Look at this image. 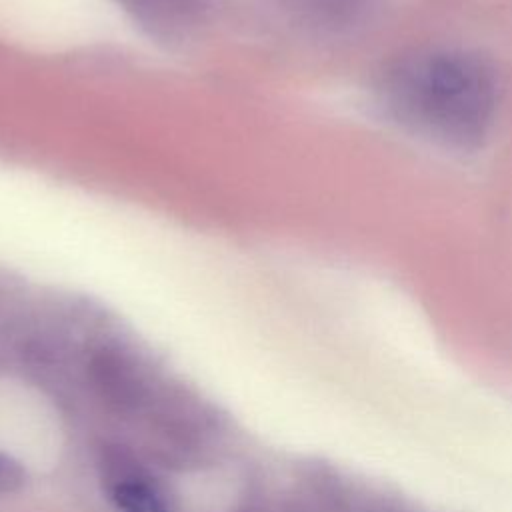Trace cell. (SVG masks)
Here are the masks:
<instances>
[{
    "label": "cell",
    "mask_w": 512,
    "mask_h": 512,
    "mask_svg": "<svg viewBox=\"0 0 512 512\" xmlns=\"http://www.w3.org/2000/svg\"><path fill=\"white\" fill-rule=\"evenodd\" d=\"M124 10L156 38H182L208 18L204 0H118Z\"/></svg>",
    "instance_id": "cell-2"
},
{
    "label": "cell",
    "mask_w": 512,
    "mask_h": 512,
    "mask_svg": "<svg viewBox=\"0 0 512 512\" xmlns=\"http://www.w3.org/2000/svg\"><path fill=\"white\" fill-rule=\"evenodd\" d=\"M90 376L100 396L118 410H132L140 404L144 386L126 354L116 348H102L90 358Z\"/></svg>",
    "instance_id": "cell-3"
},
{
    "label": "cell",
    "mask_w": 512,
    "mask_h": 512,
    "mask_svg": "<svg viewBox=\"0 0 512 512\" xmlns=\"http://www.w3.org/2000/svg\"><path fill=\"white\" fill-rule=\"evenodd\" d=\"M308 8L322 20L340 24L350 20L360 8L364 0H306Z\"/></svg>",
    "instance_id": "cell-5"
},
{
    "label": "cell",
    "mask_w": 512,
    "mask_h": 512,
    "mask_svg": "<svg viewBox=\"0 0 512 512\" xmlns=\"http://www.w3.org/2000/svg\"><path fill=\"white\" fill-rule=\"evenodd\" d=\"M350 512H408V508L398 498H392L386 494H376V496L362 500L356 506L352 504Z\"/></svg>",
    "instance_id": "cell-6"
},
{
    "label": "cell",
    "mask_w": 512,
    "mask_h": 512,
    "mask_svg": "<svg viewBox=\"0 0 512 512\" xmlns=\"http://www.w3.org/2000/svg\"><path fill=\"white\" fill-rule=\"evenodd\" d=\"M382 92L396 120L458 148H474L484 140L496 108L490 64L464 50L398 62L386 74Z\"/></svg>",
    "instance_id": "cell-1"
},
{
    "label": "cell",
    "mask_w": 512,
    "mask_h": 512,
    "mask_svg": "<svg viewBox=\"0 0 512 512\" xmlns=\"http://www.w3.org/2000/svg\"><path fill=\"white\" fill-rule=\"evenodd\" d=\"M104 466L110 478V496L120 512H168V506L136 462L120 452L108 454Z\"/></svg>",
    "instance_id": "cell-4"
}]
</instances>
